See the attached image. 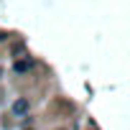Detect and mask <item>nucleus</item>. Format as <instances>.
I'll use <instances>...</instances> for the list:
<instances>
[{
    "mask_svg": "<svg viewBox=\"0 0 130 130\" xmlns=\"http://www.w3.org/2000/svg\"><path fill=\"white\" fill-rule=\"evenodd\" d=\"M26 69H28V61H18L15 64V72H26Z\"/></svg>",
    "mask_w": 130,
    "mask_h": 130,
    "instance_id": "2",
    "label": "nucleus"
},
{
    "mask_svg": "<svg viewBox=\"0 0 130 130\" xmlns=\"http://www.w3.org/2000/svg\"><path fill=\"white\" fill-rule=\"evenodd\" d=\"M13 112L15 115H26L28 112V100H15L13 102Z\"/></svg>",
    "mask_w": 130,
    "mask_h": 130,
    "instance_id": "1",
    "label": "nucleus"
},
{
    "mask_svg": "<svg viewBox=\"0 0 130 130\" xmlns=\"http://www.w3.org/2000/svg\"><path fill=\"white\" fill-rule=\"evenodd\" d=\"M0 74H3V72H0Z\"/></svg>",
    "mask_w": 130,
    "mask_h": 130,
    "instance_id": "3",
    "label": "nucleus"
}]
</instances>
